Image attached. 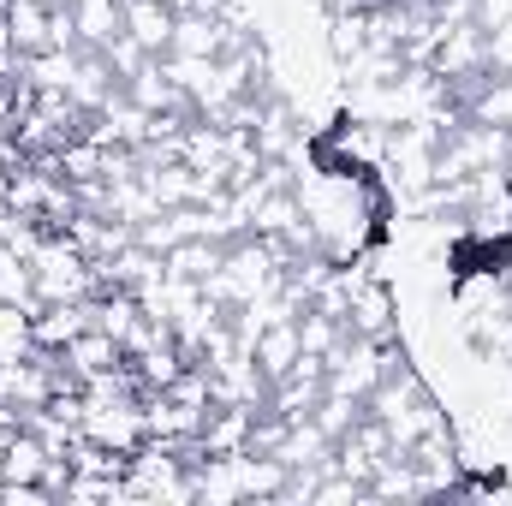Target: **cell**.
I'll use <instances>...</instances> for the list:
<instances>
[{
    "label": "cell",
    "mask_w": 512,
    "mask_h": 506,
    "mask_svg": "<svg viewBox=\"0 0 512 506\" xmlns=\"http://www.w3.org/2000/svg\"><path fill=\"white\" fill-rule=\"evenodd\" d=\"M0 304H12V310H24V316L42 310V298H36V268H30V256L12 251V245H0Z\"/></svg>",
    "instance_id": "8fae6325"
},
{
    "label": "cell",
    "mask_w": 512,
    "mask_h": 506,
    "mask_svg": "<svg viewBox=\"0 0 512 506\" xmlns=\"http://www.w3.org/2000/svg\"><path fill=\"white\" fill-rule=\"evenodd\" d=\"M298 340H304V352L328 358V352L346 340V322H340V316H328V310H316V304H304V316H298Z\"/></svg>",
    "instance_id": "9a60e30c"
},
{
    "label": "cell",
    "mask_w": 512,
    "mask_h": 506,
    "mask_svg": "<svg viewBox=\"0 0 512 506\" xmlns=\"http://www.w3.org/2000/svg\"><path fill=\"white\" fill-rule=\"evenodd\" d=\"M173 24L179 12L167 0H126V36H137L149 54H173Z\"/></svg>",
    "instance_id": "8992f818"
},
{
    "label": "cell",
    "mask_w": 512,
    "mask_h": 506,
    "mask_svg": "<svg viewBox=\"0 0 512 506\" xmlns=\"http://www.w3.org/2000/svg\"><path fill=\"white\" fill-rule=\"evenodd\" d=\"M274 459H280L286 471H328V465H334V441L316 429V417H304V423L286 429V441L274 447Z\"/></svg>",
    "instance_id": "277c9868"
},
{
    "label": "cell",
    "mask_w": 512,
    "mask_h": 506,
    "mask_svg": "<svg viewBox=\"0 0 512 506\" xmlns=\"http://www.w3.org/2000/svg\"><path fill=\"white\" fill-rule=\"evenodd\" d=\"M102 54H108V66L120 72V84H126V78H137V72H143V66L155 60V54H149V48H143L137 36H126V30H120V36H114V42H108Z\"/></svg>",
    "instance_id": "e0dca14e"
},
{
    "label": "cell",
    "mask_w": 512,
    "mask_h": 506,
    "mask_svg": "<svg viewBox=\"0 0 512 506\" xmlns=\"http://www.w3.org/2000/svg\"><path fill=\"white\" fill-rule=\"evenodd\" d=\"M6 30L18 42L24 60L60 48V30H54V0H6Z\"/></svg>",
    "instance_id": "3957f363"
},
{
    "label": "cell",
    "mask_w": 512,
    "mask_h": 506,
    "mask_svg": "<svg viewBox=\"0 0 512 506\" xmlns=\"http://www.w3.org/2000/svg\"><path fill=\"white\" fill-rule=\"evenodd\" d=\"M346 334H358V340H393V304H387L382 286H358L352 292Z\"/></svg>",
    "instance_id": "30bf717a"
},
{
    "label": "cell",
    "mask_w": 512,
    "mask_h": 506,
    "mask_svg": "<svg viewBox=\"0 0 512 506\" xmlns=\"http://www.w3.org/2000/svg\"><path fill=\"white\" fill-rule=\"evenodd\" d=\"M84 328H90V298H78V304H42L30 316V340L54 346V352H66V340H78Z\"/></svg>",
    "instance_id": "5b68a950"
},
{
    "label": "cell",
    "mask_w": 512,
    "mask_h": 506,
    "mask_svg": "<svg viewBox=\"0 0 512 506\" xmlns=\"http://www.w3.org/2000/svg\"><path fill=\"white\" fill-rule=\"evenodd\" d=\"M298 352H304V340H298V316H286V322H268L262 334H256L251 358L262 364V376L280 381L292 364H298Z\"/></svg>",
    "instance_id": "52a82bcc"
},
{
    "label": "cell",
    "mask_w": 512,
    "mask_h": 506,
    "mask_svg": "<svg viewBox=\"0 0 512 506\" xmlns=\"http://www.w3.org/2000/svg\"><path fill=\"white\" fill-rule=\"evenodd\" d=\"M328 48H334L340 66H352V60L370 48V12H334V24H328Z\"/></svg>",
    "instance_id": "4fadbf2b"
},
{
    "label": "cell",
    "mask_w": 512,
    "mask_h": 506,
    "mask_svg": "<svg viewBox=\"0 0 512 506\" xmlns=\"http://www.w3.org/2000/svg\"><path fill=\"white\" fill-rule=\"evenodd\" d=\"M72 30L84 48H108L126 30V0H72Z\"/></svg>",
    "instance_id": "9c48e42d"
},
{
    "label": "cell",
    "mask_w": 512,
    "mask_h": 506,
    "mask_svg": "<svg viewBox=\"0 0 512 506\" xmlns=\"http://www.w3.org/2000/svg\"><path fill=\"white\" fill-rule=\"evenodd\" d=\"M227 245H233V239H179L161 262H167L173 280H197V286H209V274L227 262Z\"/></svg>",
    "instance_id": "ba28073f"
},
{
    "label": "cell",
    "mask_w": 512,
    "mask_h": 506,
    "mask_svg": "<svg viewBox=\"0 0 512 506\" xmlns=\"http://www.w3.org/2000/svg\"><path fill=\"white\" fill-rule=\"evenodd\" d=\"M30 316L24 310H12V304H0V358H30Z\"/></svg>",
    "instance_id": "2e32d148"
},
{
    "label": "cell",
    "mask_w": 512,
    "mask_h": 506,
    "mask_svg": "<svg viewBox=\"0 0 512 506\" xmlns=\"http://www.w3.org/2000/svg\"><path fill=\"white\" fill-rule=\"evenodd\" d=\"M310 417H316V429H322L328 441H340V435H352V429H358V417H364V399H352V393H322Z\"/></svg>",
    "instance_id": "5bb4252c"
},
{
    "label": "cell",
    "mask_w": 512,
    "mask_h": 506,
    "mask_svg": "<svg viewBox=\"0 0 512 506\" xmlns=\"http://www.w3.org/2000/svg\"><path fill=\"white\" fill-rule=\"evenodd\" d=\"M78 376H96V370H114V364H126V352H120V340L114 334H102V328H84L78 340H66V352H60Z\"/></svg>",
    "instance_id": "7c38bea8"
},
{
    "label": "cell",
    "mask_w": 512,
    "mask_h": 506,
    "mask_svg": "<svg viewBox=\"0 0 512 506\" xmlns=\"http://www.w3.org/2000/svg\"><path fill=\"white\" fill-rule=\"evenodd\" d=\"M429 72L435 78H483L489 72V30L477 24V18H465V24H447L441 30V48H435V60H429Z\"/></svg>",
    "instance_id": "7a4b0ae2"
},
{
    "label": "cell",
    "mask_w": 512,
    "mask_h": 506,
    "mask_svg": "<svg viewBox=\"0 0 512 506\" xmlns=\"http://www.w3.org/2000/svg\"><path fill=\"white\" fill-rule=\"evenodd\" d=\"M30 268H36V298H42V304H78V298H96V292H102L96 262L78 251L66 233H54L42 251L30 256Z\"/></svg>",
    "instance_id": "6da1fadb"
}]
</instances>
